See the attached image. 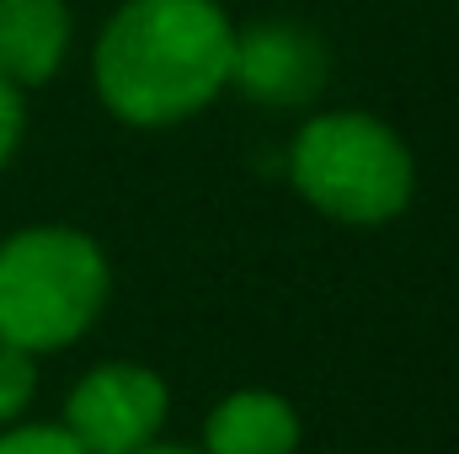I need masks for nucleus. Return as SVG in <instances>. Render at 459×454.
<instances>
[{
  "instance_id": "obj_1",
  "label": "nucleus",
  "mask_w": 459,
  "mask_h": 454,
  "mask_svg": "<svg viewBox=\"0 0 459 454\" xmlns=\"http://www.w3.org/2000/svg\"><path fill=\"white\" fill-rule=\"evenodd\" d=\"M235 22L220 0H123L97 32L91 86L128 128H171L230 92Z\"/></svg>"
},
{
  "instance_id": "obj_2",
  "label": "nucleus",
  "mask_w": 459,
  "mask_h": 454,
  "mask_svg": "<svg viewBox=\"0 0 459 454\" xmlns=\"http://www.w3.org/2000/svg\"><path fill=\"white\" fill-rule=\"evenodd\" d=\"M289 182L332 225L379 230L411 209L417 161L385 118L332 108L310 113L289 139Z\"/></svg>"
},
{
  "instance_id": "obj_3",
  "label": "nucleus",
  "mask_w": 459,
  "mask_h": 454,
  "mask_svg": "<svg viewBox=\"0 0 459 454\" xmlns=\"http://www.w3.org/2000/svg\"><path fill=\"white\" fill-rule=\"evenodd\" d=\"M113 294L97 235L75 225H27L0 240V337L27 353L81 342Z\"/></svg>"
},
{
  "instance_id": "obj_4",
  "label": "nucleus",
  "mask_w": 459,
  "mask_h": 454,
  "mask_svg": "<svg viewBox=\"0 0 459 454\" xmlns=\"http://www.w3.org/2000/svg\"><path fill=\"white\" fill-rule=\"evenodd\" d=\"M332 81V54L326 38L310 32L294 16H262L235 27V54H230V86L267 108V113H299L316 108Z\"/></svg>"
},
{
  "instance_id": "obj_5",
  "label": "nucleus",
  "mask_w": 459,
  "mask_h": 454,
  "mask_svg": "<svg viewBox=\"0 0 459 454\" xmlns=\"http://www.w3.org/2000/svg\"><path fill=\"white\" fill-rule=\"evenodd\" d=\"M171 396L166 380L144 363H97L75 380L70 401H65V433L91 454H134L155 444V433L166 428Z\"/></svg>"
},
{
  "instance_id": "obj_6",
  "label": "nucleus",
  "mask_w": 459,
  "mask_h": 454,
  "mask_svg": "<svg viewBox=\"0 0 459 454\" xmlns=\"http://www.w3.org/2000/svg\"><path fill=\"white\" fill-rule=\"evenodd\" d=\"M75 43L70 0H0V75L16 92L48 86Z\"/></svg>"
},
{
  "instance_id": "obj_7",
  "label": "nucleus",
  "mask_w": 459,
  "mask_h": 454,
  "mask_svg": "<svg viewBox=\"0 0 459 454\" xmlns=\"http://www.w3.org/2000/svg\"><path fill=\"white\" fill-rule=\"evenodd\" d=\"M299 412L278 390H235L204 423V454H294Z\"/></svg>"
},
{
  "instance_id": "obj_8",
  "label": "nucleus",
  "mask_w": 459,
  "mask_h": 454,
  "mask_svg": "<svg viewBox=\"0 0 459 454\" xmlns=\"http://www.w3.org/2000/svg\"><path fill=\"white\" fill-rule=\"evenodd\" d=\"M32 390H38V353L0 337V428L27 412Z\"/></svg>"
},
{
  "instance_id": "obj_9",
  "label": "nucleus",
  "mask_w": 459,
  "mask_h": 454,
  "mask_svg": "<svg viewBox=\"0 0 459 454\" xmlns=\"http://www.w3.org/2000/svg\"><path fill=\"white\" fill-rule=\"evenodd\" d=\"M0 454H91V450H81L59 423H27V428L0 433Z\"/></svg>"
},
{
  "instance_id": "obj_10",
  "label": "nucleus",
  "mask_w": 459,
  "mask_h": 454,
  "mask_svg": "<svg viewBox=\"0 0 459 454\" xmlns=\"http://www.w3.org/2000/svg\"><path fill=\"white\" fill-rule=\"evenodd\" d=\"M22 134H27V108H22V92L0 75V171L11 166V155L22 150Z\"/></svg>"
},
{
  "instance_id": "obj_11",
  "label": "nucleus",
  "mask_w": 459,
  "mask_h": 454,
  "mask_svg": "<svg viewBox=\"0 0 459 454\" xmlns=\"http://www.w3.org/2000/svg\"><path fill=\"white\" fill-rule=\"evenodd\" d=\"M134 454H198V450H182V444H144V450Z\"/></svg>"
}]
</instances>
